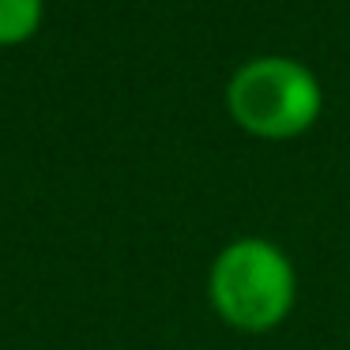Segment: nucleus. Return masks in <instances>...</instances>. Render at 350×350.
<instances>
[{"label":"nucleus","instance_id":"f257e3e1","mask_svg":"<svg viewBox=\"0 0 350 350\" xmlns=\"http://www.w3.org/2000/svg\"><path fill=\"white\" fill-rule=\"evenodd\" d=\"M207 301L226 327L267 335L286 324L297 305V267L271 237H234L207 267Z\"/></svg>","mask_w":350,"mask_h":350},{"label":"nucleus","instance_id":"f03ea898","mask_svg":"<svg viewBox=\"0 0 350 350\" xmlns=\"http://www.w3.org/2000/svg\"><path fill=\"white\" fill-rule=\"evenodd\" d=\"M226 113L245 136L290 144L317 129L324 113V83L305 61L286 53H260L237 64L226 79Z\"/></svg>","mask_w":350,"mask_h":350},{"label":"nucleus","instance_id":"7ed1b4c3","mask_svg":"<svg viewBox=\"0 0 350 350\" xmlns=\"http://www.w3.org/2000/svg\"><path fill=\"white\" fill-rule=\"evenodd\" d=\"M42 0H0V46H23L42 27Z\"/></svg>","mask_w":350,"mask_h":350}]
</instances>
